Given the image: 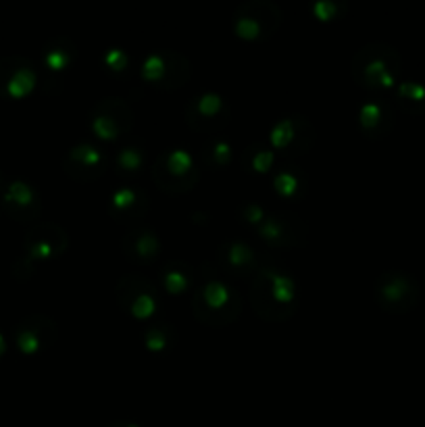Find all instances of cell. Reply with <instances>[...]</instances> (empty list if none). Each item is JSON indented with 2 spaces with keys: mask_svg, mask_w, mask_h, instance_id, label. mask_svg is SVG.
I'll return each instance as SVG.
<instances>
[{
  "mask_svg": "<svg viewBox=\"0 0 425 427\" xmlns=\"http://www.w3.org/2000/svg\"><path fill=\"white\" fill-rule=\"evenodd\" d=\"M398 103L408 113H419L425 107V86L421 82H400Z\"/></svg>",
  "mask_w": 425,
  "mask_h": 427,
  "instance_id": "cell-24",
  "label": "cell"
},
{
  "mask_svg": "<svg viewBox=\"0 0 425 427\" xmlns=\"http://www.w3.org/2000/svg\"><path fill=\"white\" fill-rule=\"evenodd\" d=\"M76 51H78L76 44L67 36H57L44 44L42 59L53 71H61L76 59Z\"/></svg>",
  "mask_w": 425,
  "mask_h": 427,
  "instance_id": "cell-20",
  "label": "cell"
},
{
  "mask_svg": "<svg viewBox=\"0 0 425 427\" xmlns=\"http://www.w3.org/2000/svg\"><path fill=\"white\" fill-rule=\"evenodd\" d=\"M107 165H109V155L103 148L88 142H80L71 146L65 155V171L73 180L90 182L103 175Z\"/></svg>",
  "mask_w": 425,
  "mask_h": 427,
  "instance_id": "cell-14",
  "label": "cell"
},
{
  "mask_svg": "<svg viewBox=\"0 0 425 427\" xmlns=\"http://www.w3.org/2000/svg\"><path fill=\"white\" fill-rule=\"evenodd\" d=\"M105 63H107L111 69H115V71H123V69L128 67V63H130V57H128V53H125L123 49L113 46V49L107 51V55H105Z\"/></svg>",
  "mask_w": 425,
  "mask_h": 427,
  "instance_id": "cell-30",
  "label": "cell"
},
{
  "mask_svg": "<svg viewBox=\"0 0 425 427\" xmlns=\"http://www.w3.org/2000/svg\"><path fill=\"white\" fill-rule=\"evenodd\" d=\"M190 73H192L190 61L175 51H153L144 57L142 63L144 80L165 90H175L184 86Z\"/></svg>",
  "mask_w": 425,
  "mask_h": 427,
  "instance_id": "cell-6",
  "label": "cell"
},
{
  "mask_svg": "<svg viewBox=\"0 0 425 427\" xmlns=\"http://www.w3.org/2000/svg\"><path fill=\"white\" fill-rule=\"evenodd\" d=\"M373 296L385 311L404 313L417 302L419 286L408 273L398 269H388L375 279Z\"/></svg>",
  "mask_w": 425,
  "mask_h": 427,
  "instance_id": "cell-7",
  "label": "cell"
},
{
  "mask_svg": "<svg viewBox=\"0 0 425 427\" xmlns=\"http://www.w3.org/2000/svg\"><path fill=\"white\" fill-rule=\"evenodd\" d=\"M161 248V238L157 236L155 229L150 227H138V229H132L125 238H123V250L136 259H153L157 256Z\"/></svg>",
  "mask_w": 425,
  "mask_h": 427,
  "instance_id": "cell-19",
  "label": "cell"
},
{
  "mask_svg": "<svg viewBox=\"0 0 425 427\" xmlns=\"http://www.w3.org/2000/svg\"><path fill=\"white\" fill-rule=\"evenodd\" d=\"M111 204H113V211L117 217H125V215L138 217L146 209V198L138 190H134L130 186H121L113 192Z\"/></svg>",
  "mask_w": 425,
  "mask_h": 427,
  "instance_id": "cell-22",
  "label": "cell"
},
{
  "mask_svg": "<svg viewBox=\"0 0 425 427\" xmlns=\"http://www.w3.org/2000/svg\"><path fill=\"white\" fill-rule=\"evenodd\" d=\"M3 202L9 215H13L19 221H32L40 215L42 202L36 192V188L24 180L9 182L3 190Z\"/></svg>",
  "mask_w": 425,
  "mask_h": 427,
  "instance_id": "cell-15",
  "label": "cell"
},
{
  "mask_svg": "<svg viewBox=\"0 0 425 427\" xmlns=\"http://www.w3.org/2000/svg\"><path fill=\"white\" fill-rule=\"evenodd\" d=\"M296 281L275 265H259L250 286V302L254 311L267 319L288 317L294 308Z\"/></svg>",
  "mask_w": 425,
  "mask_h": 427,
  "instance_id": "cell-1",
  "label": "cell"
},
{
  "mask_svg": "<svg viewBox=\"0 0 425 427\" xmlns=\"http://www.w3.org/2000/svg\"><path fill=\"white\" fill-rule=\"evenodd\" d=\"M240 308V294L221 279H209L196 288L194 311L200 321H207L211 325H225L238 317Z\"/></svg>",
  "mask_w": 425,
  "mask_h": 427,
  "instance_id": "cell-3",
  "label": "cell"
},
{
  "mask_svg": "<svg viewBox=\"0 0 425 427\" xmlns=\"http://www.w3.org/2000/svg\"><path fill=\"white\" fill-rule=\"evenodd\" d=\"M202 157L209 165H225L232 159V144L223 138H211L205 148H202Z\"/></svg>",
  "mask_w": 425,
  "mask_h": 427,
  "instance_id": "cell-25",
  "label": "cell"
},
{
  "mask_svg": "<svg viewBox=\"0 0 425 427\" xmlns=\"http://www.w3.org/2000/svg\"><path fill=\"white\" fill-rule=\"evenodd\" d=\"M273 184L281 196H294L296 190L300 188V180L292 169H279L273 177Z\"/></svg>",
  "mask_w": 425,
  "mask_h": 427,
  "instance_id": "cell-29",
  "label": "cell"
},
{
  "mask_svg": "<svg viewBox=\"0 0 425 427\" xmlns=\"http://www.w3.org/2000/svg\"><path fill=\"white\" fill-rule=\"evenodd\" d=\"M5 346H7V342H5L3 333H0V352H3V350H5Z\"/></svg>",
  "mask_w": 425,
  "mask_h": 427,
  "instance_id": "cell-34",
  "label": "cell"
},
{
  "mask_svg": "<svg viewBox=\"0 0 425 427\" xmlns=\"http://www.w3.org/2000/svg\"><path fill=\"white\" fill-rule=\"evenodd\" d=\"M132 121H134V113L130 105L119 96L103 98L92 113V130L96 132V136L105 140L125 134L132 128Z\"/></svg>",
  "mask_w": 425,
  "mask_h": 427,
  "instance_id": "cell-10",
  "label": "cell"
},
{
  "mask_svg": "<svg viewBox=\"0 0 425 427\" xmlns=\"http://www.w3.org/2000/svg\"><path fill=\"white\" fill-rule=\"evenodd\" d=\"M311 11L317 17H321V19H329V17H336L338 3H336V0H317V3L311 5Z\"/></svg>",
  "mask_w": 425,
  "mask_h": 427,
  "instance_id": "cell-31",
  "label": "cell"
},
{
  "mask_svg": "<svg viewBox=\"0 0 425 427\" xmlns=\"http://www.w3.org/2000/svg\"><path fill=\"white\" fill-rule=\"evenodd\" d=\"M117 300L134 317L146 319L159 311V292L155 284L140 273H128L117 281Z\"/></svg>",
  "mask_w": 425,
  "mask_h": 427,
  "instance_id": "cell-8",
  "label": "cell"
},
{
  "mask_svg": "<svg viewBox=\"0 0 425 427\" xmlns=\"http://www.w3.org/2000/svg\"><path fill=\"white\" fill-rule=\"evenodd\" d=\"M242 215H244V219L246 221H250V223H261L263 219H265V215H267V211L261 207V204H257V202H248V204H244L242 207Z\"/></svg>",
  "mask_w": 425,
  "mask_h": 427,
  "instance_id": "cell-32",
  "label": "cell"
},
{
  "mask_svg": "<svg viewBox=\"0 0 425 427\" xmlns=\"http://www.w3.org/2000/svg\"><path fill=\"white\" fill-rule=\"evenodd\" d=\"M271 144L284 152H302L306 150L311 138H313V130L311 123L304 117H286L281 121H277L269 134Z\"/></svg>",
  "mask_w": 425,
  "mask_h": 427,
  "instance_id": "cell-16",
  "label": "cell"
},
{
  "mask_svg": "<svg viewBox=\"0 0 425 427\" xmlns=\"http://www.w3.org/2000/svg\"><path fill=\"white\" fill-rule=\"evenodd\" d=\"M423 327H425V321H423Z\"/></svg>",
  "mask_w": 425,
  "mask_h": 427,
  "instance_id": "cell-35",
  "label": "cell"
},
{
  "mask_svg": "<svg viewBox=\"0 0 425 427\" xmlns=\"http://www.w3.org/2000/svg\"><path fill=\"white\" fill-rule=\"evenodd\" d=\"M161 279L163 286L169 292H182L190 286L192 281V269L186 263L180 261H169L163 269H161Z\"/></svg>",
  "mask_w": 425,
  "mask_h": 427,
  "instance_id": "cell-23",
  "label": "cell"
},
{
  "mask_svg": "<svg viewBox=\"0 0 425 427\" xmlns=\"http://www.w3.org/2000/svg\"><path fill=\"white\" fill-rule=\"evenodd\" d=\"M184 115H186V121L194 130H200L205 134H213L229 121V109H227L223 96L219 92H213V90H207V92L190 98Z\"/></svg>",
  "mask_w": 425,
  "mask_h": 427,
  "instance_id": "cell-9",
  "label": "cell"
},
{
  "mask_svg": "<svg viewBox=\"0 0 425 427\" xmlns=\"http://www.w3.org/2000/svg\"><path fill=\"white\" fill-rule=\"evenodd\" d=\"M144 161V152L138 146H123L117 155H115V163L123 169V171H136Z\"/></svg>",
  "mask_w": 425,
  "mask_h": 427,
  "instance_id": "cell-28",
  "label": "cell"
},
{
  "mask_svg": "<svg viewBox=\"0 0 425 427\" xmlns=\"http://www.w3.org/2000/svg\"><path fill=\"white\" fill-rule=\"evenodd\" d=\"M259 236L269 244V246H298L306 238V227L304 223L288 213H267L265 219L257 225Z\"/></svg>",
  "mask_w": 425,
  "mask_h": 427,
  "instance_id": "cell-12",
  "label": "cell"
},
{
  "mask_svg": "<svg viewBox=\"0 0 425 427\" xmlns=\"http://www.w3.org/2000/svg\"><path fill=\"white\" fill-rule=\"evenodd\" d=\"M400 71V55L385 42L365 44L350 63V73L365 88H390Z\"/></svg>",
  "mask_w": 425,
  "mask_h": 427,
  "instance_id": "cell-2",
  "label": "cell"
},
{
  "mask_svg": "<svg viewBox=\"0 0 425 427\" xmlns=\"http://www.w3.org/2000/svg\"><path fill=\"white\" fill-rule=\"evenodd\" d=\"M153 177L157 186L169 194L188 192L198 182V169L192 152L186 148H169L161 152L153 165Z\"/></svg>",
  "mask_w": 425,
  "mask_h": 427,
  "instance_id": "cell-5",
  "label": "cell"
},
{
  "mask_svg": "<svg viewBox=\"0 0 425 427\" xmlns=\"http://www.w3.org/2000/svg\"><path fill=\"white\" fill-rule=\"evenodd\" d=\"M244 161L257 169V171H267L273 161H275V152L269 148V146H263V144H252L244 150Z\"/></svg>",
  "mask_w": 425,
  "mask_h": 427,
  "instance_id": "cell-26",
  "label": "cell"
},
{
  "mask_svg": "<svg viewBox=\"0 0 425 427\" xmlns=\"http://www.w3.org/2000/svg\"><path fill=\"white\" fill-rule=\"evenodd\" d=\"M171 327L167 323H159V325H153L146 329L144 333V344L150 348V350H165L167 344H169V338H171Z\"/></svg>",
  "mask_w": 425,
  "mask_h": 427,
  "instance_id": "cell-27",
  "label": "cell"
},
{
  "mask_svg": "<svg viewBox=\"0 0 425 427\" xmlns=\"http://www.w3.org/2000/svg\"><path fill=\"white\" fill-rule=\"evenodd\" d=\"M109 427H138L136 423H130V421H115V423H111Z\"/></svg>",
  "mask_w": 425,
  "mask_h": 427,
  "instance_id": "cell-33",
  "label": "cell"
},
{
  "mask_svg": "<svg viewBox=\"0 0 425 427\" xmlns=\"http://www.w3.org/2000/svg\"><path fill=\"white\" fill-rule=\"evenodd\" d=\"M281 24V9L273 0H244L232 13V28L244 40L271 38Z\"/></svg>",
  "mask_w": 425,
  "mask_h": 427,
  "instance_id": "cell-4",
  "label": "cell"
},
{
  "mask_svg": "<svg viewBox=\"0 0 425 427\" xmlns=\"http://www.w3.org/2000/svg\"><path fill=\"white\" fill-rule=\"evenodd\" d=\"M69 246V234L65 227L57 225V223H38L34 225L26 238H24V248L26 254L36 259H46V256H55V254H63Z\"/></svg>",
  "mask_w": 425,
  "mask_h": 427,
  "instance_id": "cell-13",
  "label": "cell"
},
{
  "mask_svg": "<svg viewBox=\"0 0 425 427\" xmlns=\"http://www.w3.org/2000/svg\"><path fill=\"white\" fill-rule=\"evenodd\" d=\"M38 84V71L32 61L24 57L0 59V96L21 98Z\"/></svg>",
  "mask_w": 425,
  "mask_h": 427,
  "instance_id": "cell-11",
  "label": "cell"
},
{
  "mask_svg": "<svg viewBox=\"0 0 425 427\" xmlns=\"http://www.w3.org/2000/svg\"><path fill=\"white\" fill-rule=\"evenodd\" d=\"M55 336H57V325L49 315L26 317L15 329L17 346L24 352H36L42 346H49L55 340Z\"/></svg>",
  "mask_w": 425,
  "mask_h": 427,
  "instance_id": "cell-17",
  "label": "cell"
},
{
  "mask_svg": "<svg viewBox=\"0 0 425 427\" xmlns=\"http://www.w3.org/2000/svg\"><path fill=\"white\" fill-rule=\"evenodd\" d=\"M358 121L361 128L369 134V136H379L388 132L390 125V113L385 111V107L377 101H367L361 105L358 109Z\"/></svg>",
  "mask_w": 425,
  "mask_h": 427,
  "instance_id": "cell-21",
  "label": "cell"
},
{
  "mask_svg": "<svg viewBox=\"0 0 425 427\" xmlns=\"http://www.w3.org/2000/svg\"><path fill=\"white\" fill-rule=\"evenodd\" d=\"M219 256L227 265V269L236 273H246V271H257L259 269V256L257 250L242 242V240H227L219 246Z\"/></svg>",
  "mask_w": 425,
  "mask_h": 427,
  "instance_id": "cell-18",
  "label": "cell"
}]
</instances>
